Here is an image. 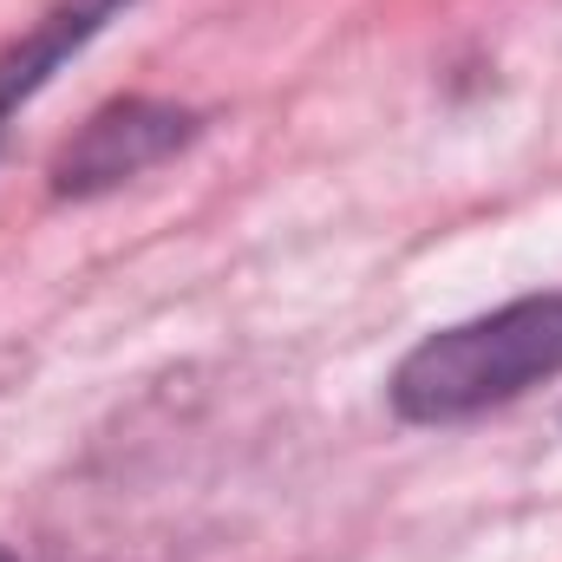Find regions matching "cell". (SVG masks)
Listing matches in <instances>:
<instances>
[{"label":"cell","mask_w":562,"mask_h":562,"mask_svg":"<svg viewBox=\"0 0 562 562\" xmlns=\"http://www.w3.org/2000/svg\"><path fill=\"white\" fill-rule=\"evenodd\" d=\"M138 0H59L46 20H33L7 53H0V132H7V119L72 59V53H86L112 20H125Z\"/></svg>","instance_id":"obj_3"},{"label":"cell","mask_w":562,"mask_h":562,"mask_svg":"<svg viewBox=\"0 0 562 562\" xmlns=\"http://www.w3.org/2000/svg\"><path fill=\"white\" fill-rule=\"evenodd\" d=\"M196 112L183 105H164V99H119L105 112L86 119V132L53 157V196H99V190H119L132 183L138 170L164 164L170 150L196 138Z\"/></svg>","instance_id":"obj_2"},{"label":"cell","mask_w":562,"mask_h":562,"mask_svg":"<svg viewBox=\"0 0 562 562\" xmlns=\"http://www.w3.org/2000/svg\"><path fill=\"white\" fill-rule=\"evenodd\" d=\"M562 373V294H524L497 314L458 321L419 340L393 367V413L413 425L477 419L491 406L524 400L530 386Z\"/></svg>","instance_id":"obj_1"},{"label":"cell","mask_w":562,"mask_h":562,"mask_svg":"<svg viewBox=\"0 0 562 562\" xmlns=\"http://www.w3.org/2000/svg\"><path fill=\"white\" fill-rule=\"evenodd\" d=\"M0 562H13V557H7V550H0Z\"/></svg>","instance_id":"obj_4"}]
</instances>
